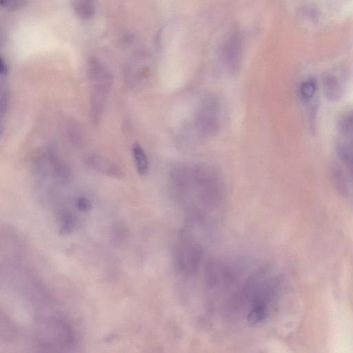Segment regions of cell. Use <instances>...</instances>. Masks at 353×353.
<instances>
[{
    "label": "cell",
    "instance_id": "30bf717a",
    "mask_svg": "<svg viewBox=\"0 0 353 353\" xmlns=\"http://www.w3.org/2000/svg\"><path fill=\"white\" fill-rule=\"evenodd\" d=\"M322 87L325 97L330 101H338L342 96L341 83L334 74H325L323 77Z\"/></svg>",
    "mask_w": 353,
    "mask_h": 353
},
{
    "label": "cell",
    "instance_id": "7c38bea8",
    "mask_svg": "<svg viewBox=\"0 0 353 353\" xmlns=\"http://www.w3.org/2000/svg\"><path fill=\"white\" fill-rule=\"evenodd\" d=\"M317 92L316 81L313 78L304 80L299 85V95L301 100L307 104L311 103L315 100Z\"/></svg>",
    "mask_w": 353,
    "mask_h": 353
},
{
    "label": "cell",
    "instance_id": "9c48e42d",
    "mask_svg": "<svg viewBox=\"0 0 353 353\" xmlns=\"http://www.w3.org/2000/svg\"><path fill=\"white\" fill-rule=\"evenodd\" d=\"M150 57L146 53L142 52L137 53L131 58L128 65L126 69L128 75L135 79L146 77L149 74L150 70Z\"/></svg>",
    "mask_w": 353,
    "mask_h": 353
},
{
    "label": "cell",
    "instance_id": "5b68a950",
    "mask_svg": "<svg viewBox=\"0 0 353 353\" xmlns=\"http://www.w3.org/2000/svg\"><path fill=\"white\" fill-rule=\"evenodd\" d=\"M243 51V37L238 30L229 32L220 48L221 61L231 72H236L241 65Z\"/></svg>",
    "mask_w": 353,
    "mask_h": 353
},
{
    "label": "cell",
    "instance_id": "8992f818",
    "mask_svg": "<svg viewBox=\"0 0 353 353\" xmlns=\"http://www.w3.org/2000/svg\"><path fill=\"white\" fill-rule=\"evenodd\" d=\"M111 89L105 85H90V121L93 125H98L103 117L108 93Z\"/></svg>",
    "mask_w": 353,
    "mask_h": 353
},
{
    "label": "cell",
    "instance_id": "8fae6325",
    "mask_svg": "<svg viewBox=\"0 0 353 353\" xmlns=\"http://www.w3.org/2000/svg\"><path fill=\"white\" fill-rule=\"evenodd\" d=\"M71 6L75 14L81 19L92 18L97 8L96 0H70Z\"/></svg>",
    "mask_w": 353,
    "mask_h": 353
},
{
    "label": "cell",
    "instance_id": "d6986e66",
    "mask_svg": "<svg viewBox=\"0 0 353 353\" xmlns=\"http://www.w3.org/2000/svg\"><path fill=\"white\" fill-rule=\"evenodd\" d=\"M77 208L81 211H88L91 208V203L85 196H80L76 201Z\"/></svg>",
    "mask_w": 353,
    "mask_h": 353
},
{
    "label": "cell",
    "instance_id": "2e32d148",
    "mask_svg": "<svg viewBox=\"0 0 353 353\" xmlns=\"http://www.w3.org/2000/svg\"><path fill=\"white\" fill-rule=\"evenodd\" d=\"M49 159L54 172L59 177H61L62 179H67L69 174L68 169L65 166V163L60 160L59 157L54 150L50 152Z\"/></svg>",
    "mask_w": 353,
    "mask_h": 353
},
{
    "label": "cell",
    "instance_id": "52a82bcc",
    "mask_svg": "<svg viewBox=\"0 0 353 353\" xmlns=\"http://www.w3.org/2000/svg\"><path fill=\"white\" fill-rule=\"evenodd\" d=\"M84 161L89 168L98 172L117 179L123 177L121 168L101 154L88 153L84 157Z\"/></svg>",
    "mask_w": 353,
    "mask_h": 353
},
{
    "label": "cell",
    "instance_id": "6da1fadb",
    "mask_svg": "<svg viewBox=\"0 0 353 353\" xmlns=\"http://www.w3.org/2000/svg\"><path fill=\"white\" fill-rule=\"evenodd\" d=\"M172 186L186 212L188 225L205 226L216 220L224 188L219 172L206 165H181L172 172Z\"/></svg>",
    "mask_w": 353,
    "mask_h": 353
},
{
    "label": "cell",
    "instance_id": "5bb4252c",
    "mask_svg": "<svg viewBox=\"0 0 353 353\" xmlns=\"http://www.w3.org/2000/svg\"><path fill=\"white\" fill-rule=\"evenodd\" d=\"M340 135L353 134V110L343 112L337 121Z\"/></svg>",
    "mask_w": 353,
    "mask_h": 353
},
{
    "label": "cell",
    "instance_id": "ffe728a7",
    "mask_svg": "<svg viewBox=\"0 0 353 353\" xmlns=\"http://www.w3.org/2000/svg\"><path fill=\"white\" fill-rule=\"evenodd\" d=\"M8 71V67L6 62V61L1 57L0 59V74L1 76H5L7 74Z\"/></svg>",
    "mask_w": 353,
    "mask_h": 353
},
{
    "label": "cell",
    "instance_id": "7a4b0ae2",
    "mask_svg": "<svg viewBox=\"0 0 353 353\" xmlns=\"http://www.w3.org/2000/svg\"><path fill=\"white\" fill-rule=\"evenodd\" d=\"M268 270L262 269L250 276L233 298L246 313L247 321L252 325L268 319L278 298V281Z\"/></svg>",
    "mask_w": 353,
    "mask_h": 353
},
{
    "label": "cell",
    "instance_id": "277c9868",
    "mask_svg": "<svg viewBox=\"0 0 353 353\" xmlns=\"http://www.w3.org/2000/svg\"><path fill=\"white\" fill-rule=\"evenodd\" d=\"M219 103L213 96L206 97L200 103L195 118V125L202 136L209 137L216 132L219 125Z\"/></svg>",
    "mask_w": 353,
    "mask_h": 353
},
{
    "label": "cell",
    "instance_id": "e0dca14e",
    "mask_svg": "<svg viewBox=\"0 0 353 353\" xmlns=\"http://www.w3.org/2000/svg\"><path fill=\"white\" fill-rule=\"evenodd\" d=\"M330 174L332 176V182L337 188L341 192L347 190V185L344 175L340 168L336 165L331 168Z\"/></svg>",
    "mask_w": 353,
    "mask_h": 353
},
{
    "label": "cell",
    "instance_id": "ac0fdd59",
    "mask_svg": "<svg viewBox=\"0 0 353 353\" xmlns=\"http://www.w3.org/2000/svg\"><path fill=\"white\" fill-rule=\"evenodd\" d=\"M30 0H0L1 6L5 10L14 11L26 6Z\"/></svg>",
    "mask_w": 353,
    "mask_h": 353
},
{
    "label": "cell",
    "instance_id": "4fadbf2b",
    "mask_svg": "<svg viewBox=\"0 0 353 353\" xmlns=\"http://www.w3.org/2000/svg\"><path fill=\"white\" fill-rule=\"evenodd\" d=\"M135 166L140 175H145L148 171L149 162L148 157L140 144L136 143L132 148Z\"/></svg>",
    "mask_w": 353,
    "mask_h": 353
},
{
    "label": "cell",
    "instance_id": "ba28073f",
    "mask_svg": "<svg viewBox=\"0 0 353 353\" xmlns=\"http://www.w3.org/2000/svg\"><path fill=\"white\" fill-rule=\"evenodd\" d=\"M90 84H103L112 87L113 77L110 69L97 57H92L87 64Z\"/></svg>",
    "mask_w": 353,
    "mask_h": 353
},
{
    "label": "cell",
    "instance_id": "3957f363",
    "mask_svg": "<svg viewBox=\"0 0 353 353\" xmlns=\"http://www.w3.org/2000/svg\"><path fill=\"white\" fill-rule=\"evenodd\" d=\"M176 264L181 272L192 274L199 268L203 256L202 245L193 232L183 229L175 245Z\"/></svg>",
    "mask_w": 353,
    "mask_h": 353
},
{
    "label": "cell",
    "instance_id": "9a60e30c",
    "mask_svg": "<svg viewBox=\"0 0 353 353\" xmlns=\"http://www.w3.org/2000/svg\"><path fill=\"white\" fill-rule=\"evenodd\" d=\"M68 133L70 141L75 146H81L83 142V135L81 128L77 122L71 119L68 123Z\"/></svg>",
    "mask_w": 353,
    "mask_h": 353
}]
</instances>
